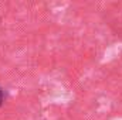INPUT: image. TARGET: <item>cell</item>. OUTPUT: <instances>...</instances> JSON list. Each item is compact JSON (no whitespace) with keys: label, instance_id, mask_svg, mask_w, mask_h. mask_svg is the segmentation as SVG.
Returning <instances> with one entry per match:
<instances>
[{"label":"cell","instance_id":"cell-1","mask_svg":"<svg viewBox=\"0 0 122 120\" xmlns=\"http://www.w3.org/2000/svg\"><path fill=\"white\" fill-rule=\"evenodd\" d=\"M3 100H4V93H3V89L0 88V106L3 105Z\"/></svg>","mask_w":122,"mask_h":120}]
</instances>
